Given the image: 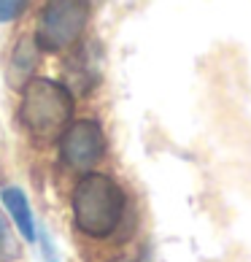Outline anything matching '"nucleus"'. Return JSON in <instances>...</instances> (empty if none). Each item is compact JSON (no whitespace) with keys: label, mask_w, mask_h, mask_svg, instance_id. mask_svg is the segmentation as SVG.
Wrapping results in <instances>:
<instances>
[{"label":"nucleus","mask_w":251,"mask_h":262,"mask_svg":"<svg viewBox=\"0 0 251 262\" xmlns=\"http://www.w3.org/2000/svg\"><path fill=\"white\" fill-rule=\"evenodd\" d=\"M22 124L35 141H57L73 122V95L52 79H30L22 86Z\"/></svg>","instance_id":"2"},{"label":"nucleus","mask_w":251,"mask_h":262,"mask_svg":"<svg viewBox=\"0 0 251 262\" xmlns=\"http://www.w3.org/2000/svg\"><path fill=\"white\" fill-rule=\"evenodd\" d=\"M27 8V0H0V22H14Z\"/></svg>","instance_id":"9"},{"label":"nucleus","mask_w":251,"mask_h":262,"mask_svg":"<svg viewBox=\"0 0 251 262\" xmlns=\"http://www.w3.org/2000/svg\"><path fill=\"white\" fill-rule=\"evenodd\" d=\"M65 76H67V90L92 92L95 86H98L100 76H103V54H100V46L95 43V41L81 43L79 49L71 54V60H67Z\"/></svg>","instance_id":"5"},{"label":"nucleus","mask_w":251,"mask_h":262,"mask_svg":"<svg viewBox=\"0 0 251 262\" xmlns=\"http://www.w3.org/2000/svg\"><path fill=\"white\" fill-rule=\"evenodd\" d=\"M3 203H6V211L11 213V219L16 222L19 232H22L27 241H35L38 238L35 219H33V211H30V203H27L25 192L19 187H6L3 189Z\"/></svg>","instance_id":"7"},{"label":"nucleus","mask_w":251,"mask_h":262,"mask_svg":"<svg viewBox=\"0 0 251 262\" xmlns=\"http://www.w3.org/2000/svg\"><path fill=\"white\" fill-rule=\"evenodd\" d=\"M19 254H22V249H19L6 216L0 213V262H14V259H19Z\"/></svg>","instance_id":"8"},{"label":"nucleus","mask_w":251,"mask_h":262,"mask_svg":"<svg viewBox=\"0 0 251 262\" xmlns=\"http://www.w3.org/2000/svg\"><path fill=\"white\" fill-rule=\"evenodd\" d=\"M60 154L67 168L86 173L103 160L105 154V135L95 119H76L60 135Z\"/></svg>","instance_id":"4"},{"label":"nucleus","mask_w":251,"mask_h":262,"mask_svg":"<svg viewBox=\"0 0 251 262\" xmlns=\"http://www.w3.org/2000/svg\"><path fill=\"white\" fill-rule=\"evenodd\" d=\"M127 198L117 181L105 173L86 170L73 189V222L84 235L108 238L124 219Z\"/></svg>","instance_id":"1"},{"label":"nucleus","mask_w":251,"mask_h":262,"mask_svg":"<svg viewBox=\"0 0 251 262\" xmlns=\"http://www.w3.org/2000/svg\"><path fill=\"white\" fill-rule=\"evenodd\" d=\"M89 22V0H46L33 41L41 52H62L79 43Z\"/></svg>","instance_id":"3"},{"label":"nucleus","mask_w":251,"mask_h":262,"mask_svg":"<svg viewBox=\"0 0 251 262\" xmlns=\"http://www.w3.org/2000/svg\"><path fill=\"white\" fill-rule=\"evenodd\" d=\"M38 57H41V49L33 41L30 35L19 38L16 49L11 52V60H8V84L14 86L16 92H22V86L33 79L35 68H38Z\"/></svg>","instance_id":"6"}]
</instances>
